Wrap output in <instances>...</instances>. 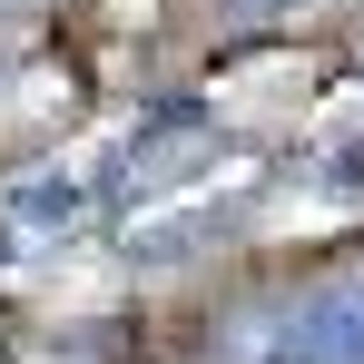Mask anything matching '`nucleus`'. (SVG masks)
<instances>
[{
	"mask_svg": "<svg viewBox=\"0 0 364 364\" xmlns=\"http://www.w3.org/2000/svg\"><path fill=\"white\" fill-rule=\"evenodd\" d=\"M305 0H217V20L227 30H276V20H296Z\"/></svg>",
	"mask_w": 364,
	"mask_h": 364,
	"instance_id": "20e7f679",
	"label": "nucleus"
},
{
	"mask_svg": "<svg viewBox=\"0 0 364 364\" xmlns=\"http://www.w3.org/2000/svg\"><path fill=\"white\" fill-rule=\"evenodd\" d=\"M246 364H364V276L286 296L246 335Z\"/></svg>",
	"mask_w": 364,
	"mask_h": 364,
	"instance_id": "f257e3e1",
	"label": "nucleus"
},
{
	"mask_svg": "<svg viewBox=\"0 0 364 364\" xmlns=\"http://www.w3.org/2000/svg\"><path fill=\"white\" fill-rule=\"evenodd\" d=\"M197 158H207V119H197L187 99H168V109H148V119L109 148L99 187H109V197H128V187H158V178H178V168H197Z\"/></svg>",
	"mask_w": 364,
	"mask_h": 364,
	"instance_id": "f03ea898",
	"label": "nucleus"
},
{
	"mask_svg": "<svg viewBox=\"0 0 364 364\" xmlns=\"http://www.w3.org/2000/svg\"><path fill=\"white\" fill-rule=\"evenodd\" d=\"M89 197H99V178H20L10 197H0V227L10 237H69L79 217H89Z\"/></svg>",
	"mask_w": 364,
	"mask_h": 364,
	"instance_id": "7ed1b4c3",
	"label": "nucleus"
}]
</instances>
